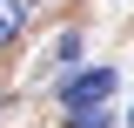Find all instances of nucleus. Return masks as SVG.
Wrapping results in <instances>:
<instances>
[{
	"label": "nucleus",
	"mask_w": 134,
	"mask_h": 128,
	"mask_svg": "<svg viewBox=\"0 0 134 128\" xmlns=\"http://www.w3.org/2000/svg\"><path fill=\"white\" fill-rule=\"evenodd\" d=\"M114 88H121V74H114V67H87V74L60 81V108H67V115H87L94 101H107V95H114Z\"/></svg>",
	"instance_id": "1"
},
{
	"label": "nucleus",
	"mask_w": 134,
	"mask_h": 128,
	"mask_svg": "<svg viewBox=\"0 0 134 128\" xmlns=\"http://www.w3.org/2000/svg\"><path fill=\"white\" fill-rule=\"evenodd\" d=\"M20 20H27V0H0V47L20 34Z\"/></svg>",
	"instance_id": "2"
},
{
	"label": "nucleus",
	"mask_w": 134,
	"mask_h": 128,
	"mask_svg": "<svg viewBox=\"0 0 134 128\" xmlns=\"http://www.w3.org/2000/svg\"><path fill=\"white\" fill-rule=\"evenodd\" d=\"M47 54H54V61H60V67H67V61H81V34L67 27V34H60V41H54V47H47Z\"/></svg>",
	"instance_id": "3"
},
{
	"label": "nucleus",
	"mask_w": 134,
	"mask_h": 128,
	"mask_svg": "<svg viewBox=\"0 0 134 128\" xmlns=\"http://www.w3.org/2000/svg\"><path fill=\"white\" fill-rule=\"evenodd\" d=\"M74 128H114V108H94V115H74Z\"/></svg>",
	"instance_id": "4"
},
{
	"label": "nucleus",
	"mask_w": 134,
	"mask_h": 128,
	"mask_svg": "<svg viewBox=\"0 0 134 128\" xmlns=\"http://www.w3.org/2000/svg\"><path fill=\"white\" fill-rule=\"evenodd\" d=\"M27 7H34V0H27Z\"/></svg>",
	"instance_id": "5"
},
{
	"label": "nucleus",
	"mask_w": 134,
	"mask_h": 128,
	"mask_svg": "<svg viewBox=\"0 0 134 128\" xmlns=\"http://www.w3.org/2000/svg\"><path fill=\"white\" fill-rule=\"evenodd\" d=\"M127 121H134V115H127Z\"/></svg>",
	"instance_id": "6"
}]
</instances>
